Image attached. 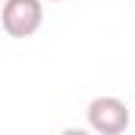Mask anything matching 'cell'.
<instances>
[{
    "mask_svg": "<svg viewBox=\"0 0 135 135\" xmlns=\"http://www.w3.org/2000/svg\"><path fill=\"white\" fill-rule=\"evenodd\" d=\"M0 22H3V32L16 41L32 38L44 22V0H3Z\"/></svg>",
    "mask_w": 135,
    "mask_h": 135,
    "instance_id": "6da1fadb",
    "label": "cell"
},
{
    "mask_svg": "<svg viewBox=\"0 0 135 135\" xmlns=\"http://www.w3.org/2000/svg\"><path fill=\"white\" fill-rule=\"evenodd\" d=\"M88 126L101 135H119L129 129V107L119 98H94L88 104Z\"/></svg>",
    "mask_w": 135,
    "mask_h": 135,
    "instance_id": "7a4b0ae2",
    "label": "cell"
},
{
    "mask_svg": "<svg viewBox=\"0 0 135 135\" xmlns=\"http://www.w3.org/2000/svg\"><path fill=\"white\" fill-rule=\"evenodd\" d=\"M44 3H63V0H44Z\"/></svg>",
    "mask_w": 135,
    "mask_h": 135,
    "instance_id": "3957f363",
    "label": "cell"
}]
</instances>
